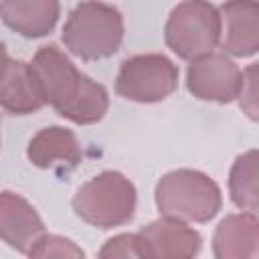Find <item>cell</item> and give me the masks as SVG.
<instances>
[{
    "label": "cell",
    "mask_w": 259,
    "mask_h": 259,
    "mask_svg": "<svg viewBox=\"0 0 259 259\" xmlns=\"http://www.w3.org/2000/svg\"><path fill=\"white\" fill-rule=\"evenodd\" d=\"M30 69L47 105L61 117L77 125H91L105 117L109 109L107 89L81 73L57 45L51 42L38 47L30 61Z\"/></svg>",
    "instance_id": "6da1fadb"
},
{
    "label": "cell",
    "mask_w": 259,
    "mask_h": 259,
    "mask_svg": "<svg viewBox=\"0 0 259 259\" xmlns=\"http://www.w3.org/2000/svg\"><path fill=\"white\" fill-rule=\"evenodd\" d=\"M123 30V16L115 6L105 2H79L71 8L61 38L71 55L83 61H99L119 51Z\"/></svg>",
    "instance_id": "7a4b0ae2"
},
{
    "label": "cell",
    "mask_w": 259,
    "mask_h": 259,
    "mask_svg": "<svg viewBox=\"0 0 259 259\" xmlns=\"http://www.w3.org/2000/svg\"><path fill=\"white\" fill-rule=\"evenodd\" d=\"M160 217L184 223H208L223 206L219 184L204 172L192 168H176L166 172L154 190Z\"/></svg>",
    "instance_id": "3957f363"
},
{
    "label": "cell",
    "mask_w": 259,
    "mask_h": 259,
    "mask_svg": "<svg viewBox=\"0 0 259 259\" xmlns=\"http://www.w3.org/2000/svg\"><path fill=\"white\" fill-rule=\"evenodd\" d=\"M138 192L134 182L117 172L103 170L89 178L73 194V212L87 225L97 229H113L127 225L136 214Z\"/></svg>",
    "instance_id": "277c9868"
},
{
    "label": "cell",
    "mask_w": 259,
    "mask_h": 259,
    "mask_svg": "<svg viewBox=\"0 0 259 259\" xmlns=\"http://www.w3.org/2000/svg\"><path fill=\"white\" fill-rule=\"evenodd\" d=\"M223 18L219 6L204 0H186L176 4L164 24L166 47L182 61H194L221 45Z\"/></svg>",
    "instance_id": "5b68a950"
},
{
    "label": "cell",
    "mask_w": 259,
    "mask_h": 259,
    "mask_svg": "<svg viewBox=\"0 0 259 259\" xmlns=\"http://www.w3.org/2000/svg\"><path fill=\"white\" fill-rule=\"evenodd\" d=\"M180 71L162 53H140L121 61L115 93L134 103H158L178 89Z\"/></svg>",
    "instance_id": "8992f818"
},
{
    "label": "cell",
    "mask_w": 259,
    "mask_h": 259,
    "mask_svg": "<svg viewBox=\"0 0 259 259\" xmlns=\"http://www.w3.org/2000/svg\"><path fill=\"white\" fill-rule=\"evenodd\" d=\"M243 71L225 53H208L190 61L186 69V89L200 101L231 103L239 97Z\"/></svg>",
    "instance_id": "52a82bcc"
},
{
    "label": "cell",
    "mask_w": 259,
    "mask_h": 259,
    "mask_svg": "<svg viewBox=\"0 0 259 259\" xmlns=\"http://www.w3.org/2000/svg\"><path fill=\"white\" fill-rule=\"evenodd\" d=\"M142 247L148 259H194L202 249V237L188 223L160 217L140 231Z\"/></svg>",
    "instance_id": "ba28073f"
},
{
    "label": "cell",
    "mask_w": 259,
    "mask_h": 259,
    "mask_svg": "<svg viewBox=\"0 0 259 259\" xmlns=\"http://www.w3.org/2000/svg\"><path fill=\"white\" fill-rule=\"evenodd\" d=\"M0 233L2 241L10 249L24 255H28L47 235L45 223L36 208L22 194L12 190H2L0 194Z\"/></svg>",
    "instance_id": "9c48e42d"
},
{
    "label": "cell",
    "mask_w": 259,
    "mask_h": 259,
    "mask_svg": "<svg viewBox=\"0 0 259 259\" xmlns=\"http://www.w3.org/2000/svg\"><path fill=\"white\" fill-rule=\"evenodd\" d=\"M223 18L221 49L233 57H253L259 53V2L235 0L219 6Z\"/></svg>",
    "instance_id": "30bf717a"
},
{
    "label": "cell",
    "mask_w": 259,
    "mask_h": 259,
    "mask_svg": "<svg viewBox=\"0 0 259 259\" xmlns=\"http://www.w3.org/2000/svg\"><path fill=\"white\" fill-rule=\"evenodd\" d=\"M26 158L40 170H63L75 168L81 162L83 152L73 130L63 125H47L30 138Z\"/></svg>",
    "instance_id": "8fae6325"
},
{
    "label": "cell",
    "mask_w": 259,
    "mask_h": 259,
    "mask_svg": "<svg viewBox=\"0 0 259 259\" xmlns=\"http://www.w3.org/2000/svg\"><path fill=\"white\" fill-rule=\"evenodd\" d=\"M0 103L4 113L8 115L36 113L47 105L38 81L30 69V63L20 59H10L6 53H4Z\"/></svg>",
    "instance_id": "7c38bea8"
},
{
    "label": "cell",
    "mask_w": 259,
    "mask_h": 259,
    "mask_svg": "<svg viewBox=\"0 0 259 259\" xmlns=\"http://www.w3.org/2000/svg\"><path fill=\"white\" fill-rule=\"evenodd\" d=\"M214 259H259V219L249 212L227 214L212 233Z\"/></svg>",
    "instance_id": "4fadbf2b"
},
{
    "label": "cell",
    "mask_w": 259,
    "mask_h": 259,
    "mask_svg": "<svg viewBox=\"0 0 259 259\" xmlns=\"http://www.w3.org/2000/svg\"><path fill=\"white\" fill-rule=\"evenodd\" d=\"M0 16L10 30L26 38H40L57 26L61 4L57 0H4L0 2Z\"/></svg>",
    "instance_id": "5bb4252c"
},
{
    "label": "cell",
    "mask_w": 259,
    "mask_h": 259,
    "mask_svg": "<svg viewBox=\"0 0 259 259\" xmlns=\"http://www.w3.org/2000/svg\"><path fill=\"white\" fill-rule=\"evenodd\" d=\"M229 196L237 208L259 214V150L239 154L229 170Z\"/></svg>",
    "instance_id": "9a60e30c"
},
{
    "label": "cell",
    "mask_w": 259,
    "mask_h": 259,
    "mask_svg": "<svg viewBox=\"0 0 259 259\" xmlns=\"http://www.w3.org/2000/svg\"><path fill=\"white\" fill-rule=\"evenodd\" d=\"M28 259H85V251L69 237L45 235L32 247Z\"/></svg>",
    "instance_id": "2e32d148"
},
{
    "label": "cell",
    "mask_w": 259,
    "mask_h": 259,
    "mask_svg": "<svg viewBox=\"0 0 259 259\" xmlns=\"http://www.w3.org/2000/svg\"><path fill=\"white\" fill-rule=\"evenodd\" d=\"M97 259H148V255L138 233H119L101 245Z\"/></svg>",
    "instance_id": "e0dca14e"
},
{
    "label": "cell",
    "mask_w": 259,
    "mask_h": 259,
    "mask_svg": "<svg viewBox=\"0 0 259 259\" xmlns=\"http://www.w3.org/2000/svg\"><path fill=\"white\" fill-rule=\"evenodd\" d=\"M237 101H239L241 111L249 119L259 123V61L251 63L243 69Z\"/></svg>",
    "instance_id": "ac0fdd59"
}]
</instances>
